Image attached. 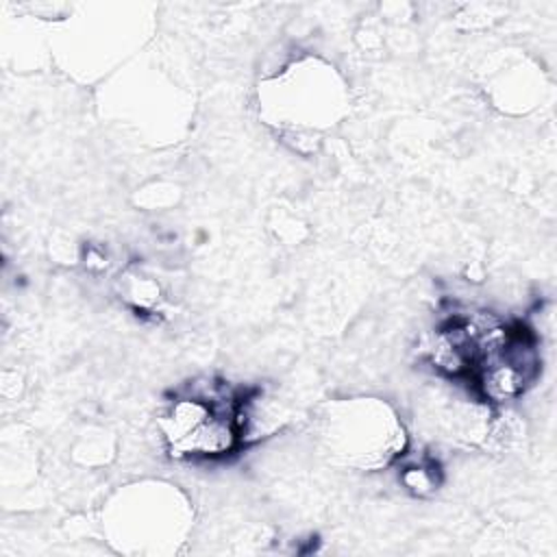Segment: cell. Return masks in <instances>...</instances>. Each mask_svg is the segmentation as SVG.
Listing matches in <instances>:
<instances>
[{
	"instance_id": "obj_1",
	"label": "cell",
	"mask_w": 557,
	"mask_h": 557,
	"mask_svg": "<svg viewBox=\"0 0 557 557\" xmlns=\"http://www.w3.org/2000/svg\"><path fill=\"white\" fill-rule=\"evenodd\" d=\"M159 424L168 450L187 459L222 457L237 446L244 433L239 403L215 385H209V392L174 398Z\"/></svg>"
}]
</instances>
